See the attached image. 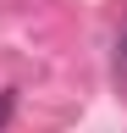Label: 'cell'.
<instances>
[{
    "mask_svg": "<svg viewBox=\"0 0 127 133\" xmlns=\"http://www.w3.org/2000/svg\"><path fill=\"white\" fill-rule=\"evenodd\" d=\"M11 111H17V89H0V128L11 122Z\"/></svg>",
    "mask_w": 127,
    "mask_h": 133,
    "instance_id": "1",
    "label": "cell"
},
{
    "mask_svg": "<svg viewBox=\"0 0 127 133\" xmlns=\"http://www.w3.org/2000/svg\"><path fill=\"white\" fill-rule=\"evenodd\" d=\"M116 78L127 83V28H122V39H116Z\"/></svg>",
    "mask_w": 127,
    "mask_h": 133,
    "instance_id": "2",
    "label": "cell"
}]
</instances>
